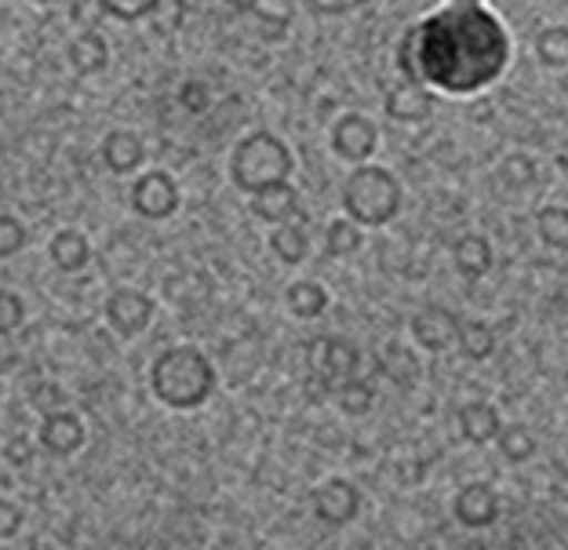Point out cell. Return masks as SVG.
<instances>
[{"mask_svg":"<svg viewBox=\"0 0 568 550\" xmlns=\"http://www.w3.org/2000/svg\"><path fill=\"white\" fill-rule=\"evenodd\" d=\"M22 245H26V226L16 215H0V259L22 252Z\"/></svg>","mask_w":568,"mask_h":550,"instance_id":"4dcf8cb0","label":"cell"},{"mask_svg":"<svg viewBox=\"0 0 568 550\" xmlns=\"http://www.w3.org/2000/svg\"><path fill=\"white\" fill-rule=\"evenodd\" d=\"M132 208L142 220H168L179 208V186L168 172H146L132 186Z\"/></svg>","mask_w":568,"mask_h":550,"instance_id":"8992f818","label":"cell"},{"mask_svg":"<svg viewBox=\"0 0 568 550\" xmlns=\"http://www.w3.org/2000/svg\"><path fill=\"white\" fill-rule=\"evenodd\" d=\"M507 62V41L496 19L467 8V30L463 11L437 16L419 30L408 33L402 44V70L408 67L412 81H434L445 92H470L496 77Z\"/></svg>","mask_w":568,"mask_h":550,"instance_id":"6da1fadb","label":"cell"},{"mask_svg":"<svg viewBox=\"0 0 568 550\" xmlns=\"http://www.w3.org/2000/svg\"><path fill=\"white\" fill-rule=\"evenodd\" d=\"M536 230L547 248L565 252L568 248V208H561V204H547V208L536 215Z\"/></svg>","mask_w":568,"mask_h":550,"instance_id":"7402d4cb","label":"cell"},{"mask_svg":"<svg viewBox=\"0 0 568 550\" xmlns=\"http://www.w3.org/2000/svg\"><path fill=\"white\" fill-rule=\"evenodd\" d=\"M37 4H55V0H37Z\"/></svg>","mask_w":568,"mask_h":550,"instance_id":"74e56055","label":"cell"},{"mask_svg":"<svg viewBox=\"0 0 568 550\" xmlns=\"http://www.w3.org/2000/svg\"><path fill=\"white\" fill-rule=\"evenodd\" d=\"M507 183L514 186H528V183H536V164L525 157V153H510L507 161H503V172H499Z\"/></svg>","mask_w":568,"mask_h":550,"instance_id":"1f68e13d","label":"cell"},{"mask_svg":"<svg viewBox=\"0 0 568 550\" xmlns=\"http://www.w3.org/2000/svg\"><path fill=\"white\" fill-rule=\"evenodd\" d=\"M142 157H146V146H142V139L135 132L118 128V132H110L106 139H102V161H106L110 172H118V175L135 172L142 164Z\"/></svg>","mask_w":568,"mask_h":550,"instance_id":"9a60e30c","label":"cell"},{"mask_svg":"<svg viewBox=\"0 0 568 550\" xmlns=\"http://www.w3.org/2000/svg\"><path fill=\"white\" fill-rule=\"evenodd\" d=\"M452 259H456V271L463 277H485L488 271H493V245L481 237V234H467L456 241V248H452Z\"/></svg>","mask_w":568,"mask_h":550,"instance_id":"e0dca14e","label":"cell"},{"mask_svg":"<svg viewBox=\"0 0 568 550\" xmlns=\"http://www.w3.org/2000/svg\"><path fill=\"white\" fill-rule=\"evenodd\" d=\"M106 322L121 336H139L153 322V299L139 288H118L106 299Z\"/></svg>","mask_w":568,"mask_h":550,"instance_id":"ba28073f","label":"cell"},{"mask_svg":"<svg viewBox=\"0 0 568 550\" xmlns=\"http://www.w3.org/2000/svg\"><path fill=\"white\" fill-rule=\"evenodd\" d=\"M361 223H354L351 215L346 220H335L328 223V255H335V259H343V255H354L361 248Z\"/></svg>","mask_w":568,"mask_h":550,"instance_id":"484cf974","label":"cell"},{"mask_svg":"<svg viewBox=\"0 0 568 550\" xmlns=\"http://www.w3.org/2000/svg\"><path fill=\"white\" fill-rule=\"evenodd\" d=\"M270 248H274V255L281 263H303L310 255V241H306V230L300 220H288V223H277V230L270 234Z\"/></svg>","mask_w":568,"mask_h":550,"instance_id":"ffe728a7","label":"cell"},{"mask_svg":"<svg viewBox=\"0 0 568 550\" xmlns=\"http://www.w3.org/2000/svg\"><path fill=\"white\" fill-rule=\"evenodd\" d=\"M459 347L470 361H485L496 350V336L485 322H463L459 325Z\"/></svg>","mask_w":568,"mask_h":550,"instance_id":"603a6c76","label":"cell"},{"mask_svg":"<svg viewBox=\"0 0 568 550\" xmlns=\"http://www.w3.org/2000/svg\"><path fill=\"white\" fill-rule=\"evenodd\" d=\"M26 322V306L16 292H0V336H11Z\"/></svg>","mask_w":568,"mask_h":550,"instance_id":"f546056e","label":"cell"},{"mask_svg":"<svg viewBox=\"0 0 568 550\" xmlns=\"http://www.w3.org/2000/svg\"><path fill=\"white\" fill-rule=\"evenodd\" d=\"M252 212L260 215L263 223H288V220H300V194L288 186V179L284 183H274L260 190V194H252Z\"/></svg>","mask_w":568,"mask_h":550,"instance_id":"5bb4252c","label":"cell"},{"mask_svg":"<svg viewBox=\"0 0 568 550\" xmlns=\"http://www.w3.org/2000/svg\"><path fill=\"white\" fill-rule=\"evenodd\" d=\"M22 529V510H19V503H11V500H4L0 496V540H11Z\"/></svg>","mask_w":568,"mask_h":550,"instance_id":"e575fe53","label":"cell"},{"mask_svg":"<svg viewBox=\"0 0 568 550\" xmlns=\"http://www.w3.org/2000/svg\"><path fill=\"white\" fill-rule=\"evenodd\" d=\"M70 62L77 73H102L110 62V48L95 30H84L70 41Z\"/></svg>","mask_w":568,"mask_h":550,"instance_id":"d6986e66","label":"cell"},{"mask_svg":"<svg viewBox=\"0 0 568 550\" xmlns=\"http://www.w3.org/2000/svg\"><path fill=\"white\" fill-rule=\"evenodd\" d=\"M459 4H477V0H459Z\"/></svg>","mask_w":568,"mask_h":550,"instance_id":"f35d334b","label":"cell"},{"mask_svg":"<svg viewBox=\"0 0 568 550\" xmlns=\"http://www.w3.org/2000/svg\"><path fill=\"white\" fill-rule=\"evenodd\" d=\"M357 365H361V357L354 343L335 339V336L310 343V368H314L317 387H343L346 379H354Z\"/></svg>","mask_w":568,"mask_h":550,"instance_id":"5b68a950","label":"cell"},{"mask_svg":"<svg viewBox=\"0 0 568 550\" xmlns=\"http://www.w3.org/2000/svg\"><path fill=\"white\" fill-rule=\"evenodd\" d=\"M499 452H503V459L507 464H525V459H532V452H536V438H532V430L528 427H503L499 430Z\"/></svg>","mask_w":568,"mask_h":550,"instance_id":"d4e9b609","label":"cell"},{"mask_svg":"<svg viewBox=\"0 0 568 550\" xmlns=\"http://www.w3.org/2000/svg\"><path fill=\"white\" fill-rule=\"evenodd\" d=\"M150 22L158 33H175L183 22V0H158V8L150 11Z\"/></svg>","mask_w":568,"mask_h":550,"instance_id":"f1b7e54d","label":"cell"},{"mask_svg":"<svg viewBox=\"0 0 568 550\" xmlns=\"http://www.w3.org/2000/svg\"><path fill=\"white\" fill-rule=\"evenodd\" d=\"M284 303H288V310L295 317H303V322H310V317H321L328 306V292L317 285V281H295V285H288V292H284Z\"/></svg>","mask_w":568,"mask_h":550,"instance_id":"44dd1931","label":"cell"},{"mask_svg":"<svg viewBox=\"0 0 568 550\" xmlns=\"http://www.w3.org/2000/svg\"><path fill=\"white\" fill-rule=\"evenodd\" d=\"M536 55L544 67H568V26H547L536 37Z\"/></svg>","mask_w":568,"mask_h":550,"instance_id":"cb8c5ba5","label":"cell"},{"mask_svg":"<svg viewBox=\"0 0 568 550\" xmlns=\"http://www.w3.org/2000/svg\"><path fill=\"white\" fill-rule=\"evenodd\" d=\"M376 143H379L376 124L368 118H361V113H346V118H339L332 128V150L351 164H365L372 153H376Z\"/></svg>","mask_w":568,"mask_h":550,"instance_id":"52a82bcc","label":"cell"},{"mask_svg":"<svg viewBox=\"0 0 568 550\" xmlns=\"http://www.w3.org/2000/svg\"><path fill=\"white\" fill-rule=\"evenodd\" d=\"M452 510H456V518L467 529H485V526H493V521L499 518V496L488 489L485 481H470V485H463V489L456 492V503H452Z\"/></svg>","mask_w":568,"mask_h":550,"instance_id":"8fae6325","label":"cell"},{"mask_svg":"<svg viewBox=\"0 0 568 550\" xmlns=\"http://www.w3.org/2000/svg\"><path fill=\"white\" fill-rule=\"evenodd\" d=\"M412 336L423 350L442 354L452 343H459V317L448 310V306H423V310L412 317Z\"/></svg>","mask_w":568,"mask_h":550,"instance_id":"9c48e42d","label":"cell"},{"mask_svg":"<svg viewBox=\"0 0 568 550\" xmlns=\"http://www.w3.org/2000/svg\"><path fill=\"white\" fill-rule=\"evenodd\" d=\"M179 102L190 110V113H204L212 106V92L204 81H186L183 88H179Z\"/></svg>","mask_w":568,"mask_h":550,"instance_id":"d6a6232c","label":"cell"},{"mask_svg":"<svg viewBox=\"0 0 568 550\" xmlns=\"http://www.w3.org/2000/svg\"><path fill=\"white\" fill-rule=\"evenodd\" d=\"M150 390L153 398L168 408H197L212 398L215 390V368L201 350L172 347L150 365Z\"/></svg>","mask_w":568,"mask_h":550,"instance_id":"7a4b0ae2","label":"cell"},{"mask_svg":"<svg viewBox=\"0 0 568 550\" xmlns=\"http://www.w3.org/2000/svg\"><path fill=\"white\" fill-rule=\"evenodd\" d=\"M41 445L51 456H73L84 445L81 416L67 412V408H55V412H48L44 424H41Z\"/></svg>","mask_w":568,"mask_h":550,"instance_id":"7c38bea8","label":"cell"},{"mask_svg":"<svg viewBox=\"0 0 568 550\" xmlns=\"http://www.w3.org/2000/svg\"><path fill=\"white\" fill-rule=\"evenodd\" d=\"M292 175V153L270 132H252L241 139L230 157V179L244 194H260V190L284 183Z\"/></svg>","mask_w":568,"mask_h":550,"instance_id":"3957f363","label":"cell"},{"mask_svg":"<svg viewBox=\"0 0 568 550\" xmlns=\"http://www.w3.org/2000/svg\"><path fill=\"white\" fill-rule=\"evenodd\" d=\"M95 4L121 22H139V19H150V11L158 8V0H95Z\"/></svg>","mask_w":568,"mask_h":550,"instance_id":"83f0119b","label":"cell"},{"mask_svg":"<svg viewBox=\"0 0 568 550\" xmlns=\"http://www.w3.org/2000/svg\"><path fill=\"white\" fill-rule=\"evenodd\" d=\"M30 456H33V445L26 441V438H16V441H8V464L22 467V464H30Z\"/></svg>","mask_w":568,"mask_h":550,"instance_id":"d590c367","label":"cell"},{"mask_svg":"<svg viewBox=\"0 0 568 550\" xmlns=\"http://www.w3.org/2000/svg\"><path fill=\"white\" fill-rule=\"evenodd\" d=\"M372 401H376V390L368 387V383H361V379H346L343 387H339V408L346 416H365Z\"/></svg>","mask_w":568,"mask_h":550,"instance_id":"4316f807","label":"cell"},{"mask_svg":"<svg viewBox=\"0 0 568 550\" xmlns=\"http://www.w3.org/2000/svg\"><path fill=\"white\" fill-rule=\"evenodd\" d=\"M343 208L361 226H386L402 208V183L376 164H361L346 175Z\"/></svg>","mask_w":568,"mask_h":550,"instance_id":"277c9868","label":"cell"},{"mask_svg":"<svg viewBox=\"0 0 568 550\" xmlns=\"http://www.w3.org/2000/svg\"><path fill=\"white\" fill-rule=\"evenodd\" d=\"M310 11H317V16H346V11H357L365 8L368 0H303Z\"/></svg>","mask_w":568,"mask_h":550,"instance_id":"836d02e7","label":"cell"},{"mask_svg":"<svg viewBox=\"0 0 568 550\" xmlns=\"http://www.w3.org/2000/svg\"><path fill=\"white\" fill-rule=\"evenodd\" d=\"M55 398H59L55 383H48V390H41V394H37V390H33V401H55Z\"/></svg>","mask_w":568,"mask_h":550,"instance_id":"8d00e7d4","label":"cell"},{"mask_svg":"<svg viewBox=\"0 0 568 550\" xmlns=\"http://www.w3.org/2000/svg\"><path fill=\"white\" fill-rule=\"evenodd\" d=\"M314 510L317 518L325 521V526H346V521L357 518L361 510V492L354 489L351 481L343 478H332L325 481L321 489L314 492Z\"/></svg>","mask_w":568,"mask_h":550,"instance_id":"30bf717a","label":"cell"},{"mask_svg":"<svg viewBox=\"0 0 568 550\" xmlns=\"http://www.w3.org/2000/svg\"><path fill=\"white\" fill-rule=\"evenodd\" d=\"M48 252H51V263H55L59 271H67V274L84 271L88 259H92V245H88V237L77 234V230H59V234L51 237Z\"/></svg>","mask_w":568,"mask_h":550,"instance_id":"ac0fdd59","label":"cell"},{"mask_svg":"<svg viewBox=\"0 0 568 550\" xmlns=\"http://www.w3.org/2000/svg\"><path fill=\"white\" fill-rule=\"evenodd\" d=\"M386 113L405 124L426 121L434 113V95L426 92L419 81H405V84L390 88V95H386Z\"/></svg>","mask_w":568,"mask_h":550,"instance_id":"4fadbf2b","label":"cell"},{"mask_svg":"<svg viewBox=\"0 0 568 550\" xmlns=\"http://www.w3.org/2000/svg\"><path fill=\"white\" fill-rule=\"evenodd\" d=\"M459 430H463V438H467L470 445H488V441H496L499 438V412H496V405H488V401H470V405H463L459 408Z\"/></svg>","mask_w":568,"mask_h":550,"instance_id":"2e32d148","label":"cell"}]
</instances>
